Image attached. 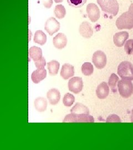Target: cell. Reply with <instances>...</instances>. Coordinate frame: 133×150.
Segmentation results:
<instances>
[{
    "mask_svg": "<svg viewBox=\"0 0 133 150\" xmlns=\"http://www.w3.org/2000/svg\"><path fill=\"white\" fill-rule=\"evenodd\" d=\"M75 101V97L73 95L67 93L64 95L63 102L64 106L66 107H70L71 106Z\"/></svg>",
    "mask_w": 133,
    "mask_h": 150,
    "instance_id": "25",
    "label": "cell"
},
{
    "mask_svg": "<svg viewBox=\"0 0 133 150\" xmlns=\"http://www.w3.org/2000/svg\"><path fill=\"white\" fill-rule=\"evenodd\" d=\"M109 88L108 84L105 82H101L99 85L96 90V95L99 99H105L108 96Z\"/></svg>",
    "mask_w": 133,
    "mask_h": 150,
    "instance_id": "15",
    "label": "cell"
},
{
    "mask_svg": "<svg viewBox=\"0 0 133 150\" xmlns=\"http://www.w3.org/2000/svg\"><path fill=\"white\" fill-rule=\"evenodd\" d=\"M53 43L56 48L59 50L63 49L67 44V38L63 33H59L53 38Z\"/></svg>",
    "mask_w": 133,
    "mask_h": 150,
    "instance_id": "11",
    "label": "cell"
},
{
    "mask_svg": "<svg viewBox=\"0 0 133 150\" xmlns=\"http://www.w3.org/2000/svg\"><path fill=\"white\" fill-rule=\"evenodd\" d=\"M60 64L58 61L53 60L47 63V69L49 71V74L51 76H55L58 72Z\"/></svg>",
    "mask_w": 133,
    "mask_h": 150,
    "instance_id": "21",
    "label": "cell"
},
{
    "mask_svg": "<svg viewBox=\"0 0 133 150\" xmlns=\"http://www.w3.org/2000/svg\"><path fill=\"white\" fill-rule=\"evenodd\" d=\"M70 112L77 114H89V110L83 104L77 102L70 110Z\"/></svg>",
    "mask_w": 133,
    "mask_h": 150,
    "instance_id": "19",
    "label": "cell"
},
{
    "mask_svg": "<svg viewBox=\"0 0 133 150\" xmlns=\"http://www.w3.org/2000/svg\"><path fill=\"white\" fill-rule=\"evenodd\" d=\"M69 6L75 7L79 8L84 5L87 0H67Z\"/></svg>",
    "mask_w": 133,
    "mask_h": 150,
    "instance_id": "26",
    "label": "cell"
},
{
    "mask_svg": "<svg viewBox=\"0 0 133 150\" xmlns=\"http://www.w3.org/2000/svg\"><path fill=\"white\" fill-rule=\"evenodd\" d=\"M63 0H54V1H55L56 3H60V2H63Z\"/></svg>",
    "mask_w": 133,
    "mask_h": 150,
    "instance_id": "33",
    "label": "cell"
},
{
    "mask_svg": "<svg viewBox=\"0 0 133 150\" xmlns=\"http://www.w3.org/2000/svg\"><path fill=\"white\" fill-rule=\"evenodd\" d=\"M47 97L49 102L52 105H56L58 103L61 98L60 92L56 88H52L49 90L47 93Z\"/></svg>",
    "mask_w": 133,
    "mask_h": 150,
    "instance_id": "16",
    "label": "cell"
},
{
    "mask_svg": "<svg viewBox=\"0 0 133 150\" xmlns=\"http://www.w3.org/2000/svg\"><path fill=\"white\" fill-rule=\"evenodd\" d=\"M75 75V67L69 64H65L62 67L61 76L64 80H68L69 78Z\"/></svg>",
    "mask_w": 133,
    "mask_h": 150,
    "instance_id": "13",
    "label": "cell"
},
{
    "mask_svg": "<svg viewBox=\"0 0 133 150\" xmlns=\"http://www.w3.org/2000/svg\"><path fill=\"white\" fill-rule=\"evenodd\" d=\"M87 12L88 17L93 22L97 21L100 18V11L95 4H89L87 6Z\"/></svg>",
    "mask_w": 133,
    "mask_h": 150,
    "instance_id": "9",
    "label": "cell"
},
{
    "mask_svg": "<svg viewBox=\"0 0 133 150\" xmlns=\"http://www.w3.org/2000/svg\"><path fill=\"white\" fill-rule=\"evenodd\" d=\"M54 12V14L56 16V17L59 19L63 18L66 14L65 9L64 6L62 5H58L56 6L55 7Z\"/></svg>",
    "mask_w": 133,
    "mask_h": 150,
    "instance_id": "24",
    "label": "cell"
},
{
    "mask_svg": "<svg viewBox=\"0 0 133 150\" xmlns=\"http://www.w3.org/2000/svg\"><path fill=\"white\" fill-rule=\"evenodd\" d=\"M82 72L84 76H91L94 72V67L92 64L90 62H85L83 64L82 68Z\"/></svg>",
    "mask_w": 133,
    "mask_h": 150,
    "instance_id": "22",
    "label": "cell"
},
{
    "mask_svg": "<svg viewBox=\"0 0 133 150\" xmlns=\"http://www.w3.org/2000/svg\"><path fill=\"white\" fill-rule=\"evenodd\" d=\"M97 2L102 11L112 16L117 15L119 7L117 0H97Z\"/></svg>",
    "mask_w": 133,
    "mask_h": 150,
    "instance_id": "1",
    "label": "cell"
},
{
    "mask_svg": "<svg viewBox=\"0 0 133 150\" xmlns=\"http://www.w3.org/2000/svg\"><path fill=\"white\" fill-rule=\"evenodd\" d=\"M130 120H131V122H133V108L132 111V115H131V117H130Z\"/></svg>",
    "mask_w": 133,
    "mask_h": 150,
    "instance_id": "32",
    "label": "cell"
},
{
    "mask_svg": "<svg viewBox=\"0 0 133 150\" xmlns=\"http://www.w3.org/2000/svg\"><path fill=\"white\" fill-rule=\"evenodd\" d=\"M106 122H121V120L117 115H110L106 120Z\"/></svg>",
    "mask_w": 133,
    "mask_h": 150,
    "instance_id": "28",
    "label": "cell"
},
{
    "mask_svg": "<svg viewBox=\"0 0 133 150\" xmlns=\"http://www.w3.org/2000/svg\"><path fill=\"white\" fill-rule=\"evenodd\" d=\"M63 122H94V118L89 114L71 113L64 117Z\"/></svg>",
    "mask_w": 133,
    "mask_h": 150,
    "instance_id": "4",
    "label": "cell"
},
{
    "mask_svg": "<svg viewBox=\"0 0 133 150\" xmlns=\"http://www.w3.org/2000/svg\"><path fill=\"white\" fill-rule=\"evenodd\" d=\"M119 81V77L117 75L115 74H112L109 77L108 84L112 88L113 92H117V82Z\"/></svg>",
    "mask_w": 133,
    "mask_h": 150,
    "instance_id": "23",
    "label": "cell"
},
{
    "mask_svg": "<svg viewBox=\"0 0 133 150\" xmlns=\"http://www.w3.org/2000/svg\"><path fill=\"white\" fill-rule=\"evenodd\" d=\"M28 54L30 57L34 62L41 59L42 57V51L41 48L36 46H33L29 49Z\"/></svg>",
    "mask_w": 133,
    "mask_h": 150,
    "instance_id": "17",
    "label": "cell"
},
{
    "mask_svg": "<svg viewBox=\"0 0 133 150\" xmlns=\"http://www.w3.org/2000/svg\"><path fill=\"white\" fill-rule=\"evenodd\" d=\"M34 107L38 112H42L46 110L47 107V101L45 98L38 97L34 102Z\"/></svg>",
    "mask_w": 133,
    "mask_h": 150,
    "instance_id": "18",
    "label": "cell"
},
{
    "mask_svg": "<svg viewBox=\"0 0 133 150\" xmlns=\"http://www.w3.org/2000/svg\"><path fill=\"white\" fill-rule=\"evenodd\" d=\"M79 32L83 38H89L93 35V29L91 23L87 21L83 22L80 25Z\"/></svg>",
    "mask_w": 133,
    "mask_h": 150,
    "instance_id": "10",
    "label": "cell"
},
{
    "mask_svg": "<svg viewBox=\"0 0 133 150\" xmlns=\"http://www.w3.org/2000/svg\"><path fill=\"white\" fill-rule=\"evenodd\" d=\"M47 76V71L44 68L37 69L34 71L31 75V79L33 83L37 84L44 80Z\"/></svg>",
    "mask_w": 133,
    "mask_h": 150,
    "instance_id": "14",
    "label": "cell"
},
{
    "mask_svg": "<svg viewBox=\"0 0 133 150\" xmlns=\"http://www.w3.org/2000/svg\"><path fill=\"white\" fill-rule=\"evenodd\" d=\"M68 89L70 91L78 94L82 91L83 88V82L82 77H74L69 80L68 82Z\"/></svg>",
    "mask_w": 133,
    "mask_h": 150,
    "instance_id": "7",
    "label": "cell"
},
{
    "mask_svg": "<svg viewBox=\"0 0 133 150\" xmlns=\"http://www.w3.org/2000/svg\"><path fill=\"white\" fill-rule=\"evenodd\" d=\"M44 29L50 36H52L60 29V23L55 18L51 17L46 22Z\"/></svg>",
    "mask_w": 133,
    "mask_h": 150,
    "instance_id": "8",
    "label": "cell"
},
{
    "mask_svg": "<svg viewBox=\"0 0 133 150\" xmlns=\"http://www.w3.org/2000/svg\"><path fill=\"white\" fill-rule=\"evenodd\" d=\"M118 74L122 79L133 80V66L129 61H123L118 67Z\"/></svg>",
    "mask_w": 133,
    "mask_h": 150,
    "instance_id": "3",
    "label": "cell"
},
{
    "mask_svg": "<svg viewBox=\"0 0 133 150\" xmlns=\"http://www.w3.org/2000/svg\"><path fill=\"white\" fill-rule=\"evenodd\" d=\"M124 50L128 54H133V40H128L124 45Z\"/></svg>",
    "mask_w": 133,
    "mask_h": 150,
    "instance_id": "27",
    "label": "cell"
},
{
    "mask_svg": "<svg viewBox=\"0 0 133 150\" xmlns=\"http://www.w3.org/2000/svg\"><path fill=\"white\" fill-rule=\"evenodd\" d=\"M129 33L126 31L116 33L113 37V41L116 46L121 47L124 46L125 41L129 38Z\"/></svg>",
    "mask_w": 133,
    "mask_h": 150,
    "instance_id": "12",
    "label": "cell"
},
{
    "mask_svg": "<svg viewBox=\"0 0 133 150\" xmlns=\"http://www.w3.org/2000/svg\"><path fill=\"white\" fill-rule=\"evenodd\" d=\"M118 91L121 96L127 98L133 93V85L132 81L122 79L119 81L118 83Z\"/></svg>",
    "mask_w": 133,
    "mask_h": 150,
    "instance_id": "5",
    "label": "cell"
},
{
    "mask_svg": "<svg viewBox=\"0 0 133 150\" xmlns=\"http://www.w3.org/2000/svg\"><path fill=\"white\" fill-rule=\"evenodd\" d=\"M116 26L119 30L132 29L133 28V15L128 11L123 13L118 18Z\"/></svg>",
    "mask_w": 133,
    "mask_h": 150,
    "instance_id": "2",
    "label": "cell"
},
{
    "mask_svg": "<svg viewBox=\"0 0 133 150\" xmlns=\"http://www.w3.org/2000/svg\"><path fill=\"white\" fill-rule=\"evenodd\" d=\"M34 64L37 69L44 68V66L46 64V59H44V57H42L41 59L34 62Z\"/></svg>",
    "mask_w": 133,
    "mask_h": 150,
    "instance_id": "29",
    "label": "cell"
},
{
    "mask_svg": "<svg viewBox=\"0 0 133 150\" xmlns=\"http://www.w3.org/2000/svg\"><path fill=\"white\" fill-rule=\"evenodd\" d=\"M33 40L35 43L43 46L47 41V36L42 31L38 30L35 32Z\"/></svg>",
    "mask_w": 133,
    "mask_h": 150,
    "instance_id": "20",
    "label": "cell"
},
{
    "mask_svg": "<svg viewBox=\"0 0 133 150\" xmlns=\"http://www.w3.org/2000/svg\"><path fill=\"white\" fill-rule=\"evenodd\" d=\"M92 62L98 69L104 68L107 63L106 55L102 51H97L95 52L92 57Z\"/></svg>",
    "mask_w": 133,
    "mask_h": 150,
    "instance_id": "6",
    "label": "cell"
},
{
    "mask_svg": "<svg viewBox=\"0 0 133 150\" xmlns=\"http://www.w3.org/2000/svg\"><path fill=\"white\" fill-rule=\"evenodd\" d=\"M42 1L43 6L47 8H51L53 5V0H42Z\"/></svg>",
    "mask_w": 133,
    "mask_h": 150,
    "instance_id": "30",
    "label": "cell"
},
{
    "mask_svg": "<svg viewBox=\"0 0 133 150\" xmlns=\"http://www.w3.org/2000/svg\"><path fill=\"white\" fill-rule=\"evenodd\" d=\"M128 11H129L130 13H132L133 15V4H132L130 5V6H129Z\"/></svg>",
    "mask_w": 133,
    "mask_h": 150,
    "instance_id": "31",
    "label": "cell"
}]
</instances>
